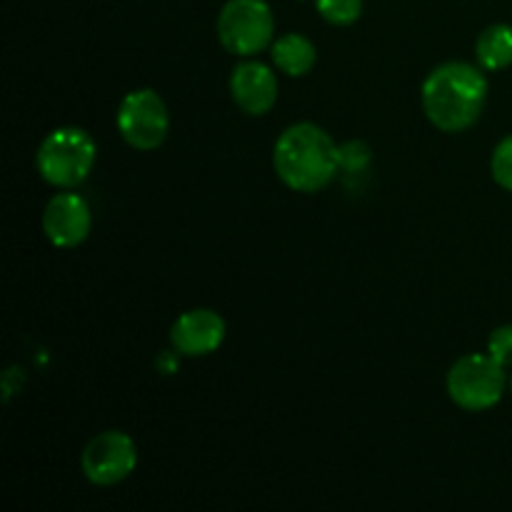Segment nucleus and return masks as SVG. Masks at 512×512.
<instances>
[{
    "instance_id": "13",
    "label": "nucleus",
    "mask_w": 512,
    "mask_h": 512,
    "mask_svg": "<svg viewBox=\"0 0 512 512\" xmlns=\"http://www.w3.org/2000/svg\"><path fill=\"white\" fill-rule=\"evenodd\" d=\"M315 8L330 25H353L363 15V0H315Z\"/></svg>"
},
{
    "instance_id": "16",
    "label": "nucleus",
    "mask_w": 512,
    "mask_h": 512,
    "mask_svg": "<svg viewBox=\"0 0 512 512\" xmlns=\"http://www.w3.org/2000/svg\"><path fill=\"white\" fill-rule=\"evenodd\" d=\"M488 353L498 360L503 368H512V325H500L490 333Z\"/></svg>"
},
{
    "instance_id": "7",
    "label": "nucleus",
    "mask_w": 512,
    "mask_h": 512,
    "mask_svg": "<svg viewBox=\"0 0 512 512\" xmlns=\"http://www.w3.org/2000/svg\"><path fill=\"white\" fill-rule=\"evenodd\" d=\"M138 465V448L133 438L120 430H105L95 435L80 453V470L98 488L123 483Z\"/></svg>"
},
{
    "instance_id": "10",
    "label": "nucleus",
    "mask_w": 512,
    "mask_h": 512,
    "mask_svg": "<svg viewBox=\"0 0 512 512\" xmlns=\"http://www.w3.org/2000/svg\"><path fill=\"white\" fill-rule=\"evenodd\" d=\"M230 95L243 113L265 115L278 100V78L270 65L260 60H245L235 65L230 75Z\"/></svg>"
},
{
    "instance_id": "1",
    "label": "nucleus",
    "mask_w": 512,
    "mask_h": 512,
    "mask_svg": "<svg viewBox=\"0 0 512 512\" xmlns=\"http://www.w3.org/2000/svg\"><path fill=\"white\" fill-rule=\"evenodd\" d=\"M420 100L435 128L443 133H463L483 115L488 103V78L478 65L450 60L430 70Z\"/></svg>"
},
{
    "instance_id": "12",
    "label": "nucleus",
    "mask_w": 512,
    "mask_h": 512,
    "mask_svg": "<svg viewBox=\"0 0 512 512\" xmlns=\"http://www.w3.org/2000/svg\"><path fill=\"white\" fill-rule=\"evenodd\" d=\"M475 55L480 68L505 70L512 65V25L495 23L488 25L475 40Z\"/></svg>"
},
{
    "instance_id": "9",
    "label": "nucleus",
    "mask_w": 512,
    "mask_h": 512,
    "mask_svg": "<svg viewBox=\"0 0 512 512\" xmlns=\"http://www.w3.org/2000/svg\"><path fill=\"white\" fill-rule=\"evenodd\" d=\"M225 340V320L215 310L195 308L180 315L170 328V345L185 358L215 353Z\"/></svg>"
},
{
    "instance_id": "15",
    "label": "nucleus",
    "mask_w": 512,
    "mask_h": 512,
    "mask_svg": "<svg viewBox=\"0 0 512 512\" xmlns=\"http://www.w3.org/2000/svg\"><path fill=\"white\" fill-rule=\"evenodd\" d=\"M340 168L348 170V173H360V170L368 168L370 163V148L360 140H350V143L340 145L338 148Z\"/></svg>"
},
{
    "instance_id": "5",
    "label": "nucleus",
    "mask_w": 512,
    "mask_h": 512,
    "mask_svg": "<svg viewBox=\"0 0 512 512\" xmlns=\"http://www.w3.org/2000/svg\"><path fill=\"white\" fill-rule=\"evenodd\" d=\"M275 18L265 0H228L218 15V40L228 53L250 58L273 43Z\"/></svg>"
},
{
    "instance_id": "6",
    "label": "nucleus",
    "mask_w": 512,
    "mask_h": 512,
    "mask_svg": "<svg viewBox=\"0 0 512 512\" xmlns=\"http://www.w3.org/2000/svg\"><path fill=\"white\" fill-rule=\"evenodd\" d=\"M115 123H118L120 138L130 148L148 153V150L160 148L168 138V105L153 88H138L123 98Z\"/></svg>"
},
{
    "instance_id": "4",
    "label": "nucleus",
    "mask_w": 512,
    "mask_h": 512,
    "mask_svg": "<svg viewBox=\"0 0 512 512\" xmlns=\"http://www.w3.org/2000/svg\"><path fill=\"white\" fill-rule=\"evenodd\" d=\"M448 395L458 408L468 413H485L503 400L508 375L493 355L470 353L455 360L448 370Z\"/></svg>"
},
{
    "instance_id": "17",
    "label": "nucleus",
    "mask_w": 512,
    "mask_h": 512,
    "mask_svg": "<svg viewBox=\"0 0 512 512\" xmlns=\"http://www.w3.org/2000/svg\"><path fill=\"white\" fill-rule=\"evenodd\" d=\"M510 390H512V378H510Z\"/></svg>"
},
{
    "instance_id": "14",
    "label": "nucleus",
    "mask_w": 512,
    "mask_h": 512,
    "mask_svg": "<svg viewBox=\"0 0 512 512\" xmlns=\"http://www.w3.org/2000/svg\"><path fill=\"white\" fill-rule=\"evenodd\" d=\"M490 173L500 188L512 193V135L495 145L493 158H490Z\"/></svg>"
},
{
    "instance_id": "3",
    "label": "nucleus",
    "mask_w": 512,
    "mask_h": 512,
    "mask_svg": "<svg viewBox=\"0 0 512 512\" xmlns=\"http://www.w3.org/2000/svg\"><path fill=\"white\" fill-rule=\"evenodd\" d=\"M95 140L83 128H58L45 135L35 153L40 178L55 188H75L95 165Z\"/></svg>"
},
{
    "instance_id": "2",
    "label": "nucleus",
    "mask_w": 512,
    "mask_h": 512,
    "mask_svg": "<svg viewBox=\"0 0 512 512\" xmlns=\"http://www.w3.org/2000/svg\"><path fill=\"white\" fill-rule=\"evenodd\" d=\"M273 168L295 193H320L340 170L338 145L320 125L295 123L275 140Z\"/></svg>"
},
{
    "instance_id": "11",
    "label": "nucleus",
    "mask_w": 512,
    "mask_h": 512,
    "mask_svg": "<svg viewBox=\"0 0 512 512\" xmlns=\"http://www.w3.org/2000/svg\"><path fill=\"white\" fill-rule=\"evenodd\" d=\"M270 55H273L275 68L280 73L290 75V78H303V75H308L315 68V60H318L315 45L300 33H288L275 40L273 48H270Z\"/></svg>"
},
{
    "instance_id": "8",
    "label": "nucleus",
    "mask_w": 512,
    "mask_h": 512,
    "mask_svg": "<svg viewBox=\"0 0 512 512\" xmlns=\"http://www.w3.org/2000/svg\"><path fill=\"white\" fill-rule=\"evenodd\" d=\"M90 205L78 193H58L43 210V233L55 248H78L90 233Z\"/></svg>"
}]
</instances>
